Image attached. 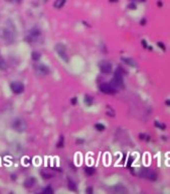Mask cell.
I'll return each mask as SVG.
<instances>
[{
  "mask_svg": "<svg viewBox=\"0 0 170 194\" xmlns=\"http://www.w3.org/2000/svg\"><path fill=\"white\" fill-rule=\"evenodd\" d=\"M11 126H12V128L15 130V132H25V130L27 128V123L23 118L18 117V118H15V119L13 120L12 123H11Z\"/></svg>",
  "mask_w": 170,
  "mask_h": 194,
  "instance_id": "1",
  "label": "cell"
},
{
  "mask_svg": "<svg viewBox=\"0 0 170 194\" xmlns=\"http://www.w3.org/2000/svg\"><path fill=\"white\" fill-rule=\"evenodd\" d=\"M55 49V52L62 60L65 61L66 63H69V58H68V55H67V49L62 43H56L54 47Z\"/></svg>",
  "mask_w": 170,
  "mask_h": 194,
  "instance_id": "2",
  "label": "cell"
},
{
  "mask_svg": "<svg viewBox=\"0 0 170 194\" xmlns=\"http://www.w3.org/2000/svg\"><path fill=\"white\" fill-rule=\"evenodd\" d=\"M99 68L102 71L104 74H110L113 70V67L111 65V63L107 62V61H101L99 63Z\"/></svg>",
  "mask_w": 170,
  "mask_h": 194,
  "instance_id": "3",
  "label": "cell"
},
{
  "mask_svg": "<svg viewBox=\"0 0 170 194\" xmlns=\"http://www.w3.org/2000/svg\"><path fill=\"white\" fill-rule=\"evenodd\" d=\"M113 83L116 85L117 87H123L124 82H123V76H122L120 71H116L114 73V77H113Z\"/></svg>",
  "mask_w": 170,
  "mask_h": 194,
  "instance_id": "4",
  "label": "cell"
},
{
  "mask_svg": "<svg viewBox=\"0 0 170 194\" xmlns=\"http://www.w3.org/2000/svg\"><path fill=\"white\" fill-rule=\"evenodd\" d=\"M10 88L15 94H20V93L23 92L24 90V86H23L22 83L18 82V81H15V82H12L10 84Z\"/></svg>",
  "mask_w": 170,
  "mask_h": 194,
  "instance_id": "5",
  "label": "cell"
},
{
  "mask_svg": "<svg viewBox=\"0 0 170 194\" xmlns=\"http://www.w3.org/2000/svg\"><path fill=\"white\" fill-rule=\"evenodd\" d=\"M140 174H141L142 177L146 178V179L153 180V181H155V180L157 179V175H156V173H154V172L151 171L150 169H143Z\"/></svg>",
  "mask_w": 170,
  "mask_h": 194,
  "instance_id": "6",
  "label": "cell"
},
{
  "mask_svg": "<svg viewBox=\"0 0 170 194\" xmlns=\"http://www.w3.org/2000/svg\"><path fill=\"white\" fill-rule=\"evenodd\" d=\"M100 90L105 94H115L116 93V89L107 83H103L100 85Z\"/></svg>",
  "mask_w": 170,
  "mask_h": 194,
  "instance_id": "7",
  "label": "cell"
},
{
  "mask_svg": "<svg viewBox=\"0 0 170 194\" xmlns=\"http://www.w3.org/2000/svg\"><path fill=\"white\" fill-rule=\"evenodd\" d=\"M0 37H2L3 39H5L6 41H13V35L9 29L2 28L0 29Z\"/></svg>",
  "mask_w": 170,
  "mask_h": 194,
  "instance_id": "8",
  "label": "cell"
},
{
  "mask_svg": "<svg viewBox=\"0 0 170 194\" xmlns=\"http://www.w3.org/2000/svg\"><path fill=\"white\" fill-rule=\"evenodd\" d=\"M35 70H36V72L38 73V74H41V75H47L49 73L48 67L45 66V65H43V64L36 65V67H35Z\"/></svg>",
  "mask_w": 170,
  "mask_h": 194,
  "instance_id": "9",
  "label": "cell"
},
{
  "mask_svg": "<svg viewBox=\"0 0 170 194\" xmlns=\"http://www.w3.org/2000/svg\"><path fill=\"white\" fill-rule=\"evenodd\" d=\"M39 35H40V31H39V29L32 28V29H30V31H29V33H28V39H29V41H34V39H36V37H38Z\"/></svg>",
  "mask_w": 170,
  "mask_h": 194,
  "instance_id": "10",
  "label": "cell"
},
{
  "mask_svg": "<svg viewBox=\"0 0 170 194\" xmlns=\"http://www.w3.org/2000/svg\"><path fill=\"white\" fill-rule=\"evenodd\" d=\"M36 183V181H35V179L33 177H30V178H28V179H26L24 181V187L25 188H31V187H33L34 186V184Z\"/></svg>",
  "mask_w": 170,
  "mask_h": 194,
  "instance_id": "11",
  "label": "cell"
},
{
  "mask_svg": "<svg viewBox=\"0 0 170 194\" xmlns=\"http://www.w3.org/2000/svg\"><path fill=\"white\" fill-rule=\"evenodd\" d=\"M113 191L116 193H125V192H127V189L122 185H115L113 187Z\"/></svg>",
  "mask_w": 170,
  "mask_h": 194,
  "instance_id": "12",
  "label": "cell"
},
{
  "mask_svg": "<svg viewBox=\"0 0 170 194\" xmlns=\"http://www.w3.org/2000/svg\"><path fill=\"white\" fill-rule=\"evenodd\" d=\"M122 61H123L124 63H126V64L130 67H136L137 66V63H136L135 61L131 58H122Z\"/></svg>",
  "mask_w": 170,
  "mask_h": 194,
  "instance_id": "13",
  "label": "cell"
},
{
  "mask_svg": "<svg viewBox=\"0 0 170 194\" xmlns=\"http://www.w3.org/2000/svg\"><path fill=\"white\" fill-rule=\"evenodd\" d=\"M84 101H85V103H86L88 106H91L93 104V97L90 96V95H85Z\"/></svg>",
  "mask_w": 170,
  "mask_h": 194,
  "instance_id": "14",
  "label": "cell"
},
{
  "mask_svg": "<svg viewBox=\"0 0 170 194\" xmlns=\"http://www.w3.org/2000/svg\"><path fill=\"white\" fill-rule=\"evenodd\" d=\"M65 2H66V0H56L54 3V7L55 8H62L64 6Z\"/></svg>",
  "mask_w": 170,
  "mask_h": 194,
  "instance_id": "15",
  "label": "cell"
},
{
  "mask_svg": "<svg viewBox=\"0 0 170 194\" xmlns=\"http://www.w3.org/2000/svg\"><path fill=\"white\" fill-rule=\"evenodd\" d=\"M31 58H32L33 61H38L39 59H40V54L37 52H33L32 54H31Z\"/></svg>",
  "mask_w": 170,
  "mask_h": 194,
  "instance_id": "16",
  "label": "cell"
},
{
  "mask_svg": "<svg viewBox=\"0 0 170 194\" xmlns=\"http://www.w3.org/2000/svg\"><path fill=\"white\" fill-rule=\"evenodd\" d=\"M6 68H7L6 62H5L3 59L0 58V70H5Z\"/></svg>",
  "mask_w": 170,
  "mask_h": 194,
  "instance_id": "17",
  "label": "cell"
},
{
  "mask_svg": "<svg viewBox=\"0 0 170 194\" xmlns=\"http://www.w3.org/2000/svg\"><path fill=\"white\" fill-rule=\"evenodd\" d=\"M85 171H86V173L88 174V175H90V176L93 175V174L95 173V169L93 167H87Z\"/></svg>",
  "mask_w": 170,
  "mask_h": 194,
  "instance_id": "18",
  "label": "cell"
},
{
  "mask_svg": "<svg viewBox=\"0 0 170 194\" xmlns=\"http://www.w3.org/2000/svg\"><path fill=\"white\" fill-rule=\"evenodd\" d=\"M40 175L43 177V179H50V178H51L50 174H48L47 172H45V171H41L40 172Z\"/></svg>",
  "mask_w": 170,
  "mask_h": 194,
  "instance_id": "19",
  "label": "cell"
},
{
  "mask_svg": "<svg viewBox=\"0 0 170 194\" xmlns=\"http://www.w3.org/2000/svg\"><path fill=\"white\" fill-rule=\"evenodd\" d=\"M95 128H96V130H98L99 132H102V130H105L104 124H102V123H97L96 125H95Z\"/></svg>",
  "mask_w": 170,
  "mask_h": 194,
  "instance_id": "20",
  "label": "cell"
},
{
  "mask_svg": "<svg viewBox=\"0 0 170 194\" xmlns=\"http://www.w3.org/2000/svg\"><path fill=\"white\" fill-rule=\"evenodd\" d=\"M43 193H45V194H46V193H48V194H52V193H53V190L51 189V188L49 187V186H47V187L45 188L44 190H43Z\"/></svg>",
  "mask_w": 170,
  "mask_h": 194,
  "instance_id": "21",
  "label": "cell"
},
{
  "mask_svg": "<svg viewBox=\"0 0 170 194\" xmlns=\"http://www.w3.org/2000/svg\"><path fill=\"white\" fill-rule=\"evenodd\" d=\"M155 125H156V126H158V128H159L160 130H165V128H166L165 124L159 123V122H158V121H156V122H155Z\"/></svg>",
  "mask_w": 170,
  "mask_h": 194,
  "instance_id": "22",
  "label": "cell"
},
{
  "mask_svg": "<svg viewBox=\"0 0 170 194\" xmlns=\"http://www.w3.org/2000/svg\"><path fill=\"white\" fill-rule=\"evenodd\" d=\"M68 182H69V186H70L71 189H72V190H76V188L74 187V186H75V183H74V182H73L71 179H69V181H68Z\"/></svg>",
  "mask_w": 170,
  "mask_h": 194,
  "instance_id": "23",
  "label": "cell"
},
{
  "mask_svg": "<svg viewBox=\"0 0 170 194\" xmlns=\"http://www.w3.org/2000/svg\"><path fill=\"white\" fill-rule=\"evenodd\" d=\"M58 148L64 147V138H62V136H60V142H58Z\"/></svg>",
  "mask_w": 170,
  "mask_h": 194,
  "instance_id": "24",
  "label": "cell"
},
{
  "mask_svg": "<svg viewBox=\"0 0 170 194\" xmlns=\"http://www.w3.org/2000/svg\"><path fill=\"white\" fill-rule=\"evenodd\" d=\"M77 102H78V99H77V97H74V98L72 99V104H73V105H75V104H76Z\"/></svg>",
  "mask_w": 170,
  "mask_h": 194,
  "instance_id": "25",
  "label": "cell"
},
{
  "mask_svg": "<svg viewBox=\"0 0 170 194\" xmlns=\"http://www.w3.org/2000/svg\"><path fill=\"white\" fill-rule=\"evenodd\" d=\"M157 45H159V47H161L162 50H163V51H165V45H163V43H157Z\"/></svg>",
  "mask_w": 170,
  "mask_h": 194,
  "instance_id": "26",
  "label": "cell"
},
{
  "mask_svg": "<svg viewBox=\"0 0 170 194\" xmlns=\"http://www.w3.org/2000/svg\"><path fill=\"white\" fill-rule=\"evenodd\" d=\"M7 1H8V2H20L21 0H7Z\"/></svg>",
  "mask_w": 170,
  "mask_h": 194,
  "instance_id": "27",
  "label": "cell"
},
{
  "mask_svg": "<svg viewBox=\"0 0 170 194\" xmlns=\"http://www.w3.org/2000/svg\"><path fill=\"white\" fill-rule=\"evenodd\" d=\"M87 192H88V193H92L93 189H92V188H88V189H87Z\"/></svg>",
  "mask_w": 170,
  "mask_h": 194,
  "instance_id": "28",
  "label": "cell"
},
{
  "mask_svg": "<svg viewBox=\"0 0 170 194\" xmlns=\"http://www.w3.org/2000/svg\"><path fill=\"white\" fill-rule=\"evenodd\" d=\"M142 43H143L144 47H147V45H146V41H142Z\"/></svg>",
  "mask_w": 170,
  "mask_h": 194,
  "instance_id": "29",
  "label": "cell"
},
{
  "mask_svg": "<svg viewBox=\"0 0 170 194\" xmlns=\"http://www.w3.org/2000/svg\"><path fill=\"white\" fill-rule=\"evenodd\" d=\"M131 163H132V158H130V159H129V163H128V166L131 165Z\"/></svg>",
  "mask_w": 170,
  "mask_h": 194,
  "instance_id": "30",
  "label": "cell"
},
{
  "mask_svg": "<svg viewBox=\"0 0 170 194\" xmlns=\"http://www.w3.org/2000/svg\"><path fill=\"white\" fill-rule=\"evenodd\" d=\"M77 142H79V144H82V142H84V140H78Z\"/></svg>",
  "mask_w": 170,
  "mask_h": 194,
  "instance_id": "31",
  "label": "cell"
}]
</instances>
